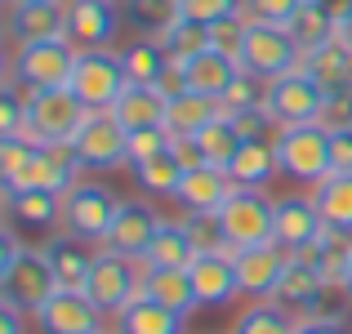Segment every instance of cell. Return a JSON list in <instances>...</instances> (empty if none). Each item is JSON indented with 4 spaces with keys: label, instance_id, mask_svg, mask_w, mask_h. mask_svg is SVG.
<instances>
[{
    "label": "cell",
    "instance_id": "cell-43",
    "mask_svg": "<svg viewBox=\"0 0 352 334\" xmlns=\"http://www.w3.org/2000/svg\"><path fill=\"white\" fill-rule=\"evenodd\" d=\"M228 116H232V125H236L241 138H272V134H276V120H272V111H267V103L228 111Z\"/></svg>",
    "mask_w": 352,
    "mask_h": 334
},
{
    "label": "cell",
    "instance_id": "cell-21",
    "mask_svg": "<svg viewBox=\"0 0 352 334\" xmlns=\"http://www.w3.org/2000/svg\"><path fill=\"white\" fill-rule=\"evenodd\" d=\"M112 116L125 125V134H138V129H165L170 120V98L156 85H129L125 94L116 98Z\"/></svg>",
    "mask_w": 352,
    "mask_h": 334
},
{
    "label": "cell",
    "instance_id": "cell-29",
    "mask_svg": "<svg viewBox=\"0 0 352 334\" xmlns=\"http://www.w3.org/2000/svg\"><path fill=\"white\" fill-rule=\"evenodd\" d=\"M285 32L294 36V45H299L303 54H312L317 45L335 41V5H330V0H303V5L294 9V18L285 23Z\"/></svg>",
    "mask_w": 352,
    "mask_h": 334
},
{
    "label": "cell",
    "instance_id": "cell-10",
    "mask_svg": "<svg viewBox=\"0 0 352 334\" xmlns=\"http://www.w3.org/2000/svg\"><path fill=\"white\" fill-rule=\"evenodd\" d=\"M72 147L85 161V170H120V165H129V134L112 111H89L85 125L72 138Z\"/></svg>",
    "mask_w": 352,
    "mask_h": 334
},
{
    "label": "cell",
    "instance_id": "cell-40",
    "mask_svg": "<svg viewBox=\"0 0 352 334\" xmlns=\"http://www.w3.org/2000/svg\"><path fill=\"white\" fill-rule=\"evenodd\" d=\"M179 18L197 27H214L228 18H245V0H179Z\"/></svg>",
    "mask_w": 352,
    "mask_h": 334
},
{
    "label": "cell",
    "instance_id": "cell-34",
    "mask_svg": "<svg viewBox=\"0 0 352 334\" xmlns=\"http://www.w3.org/2000/svg\"><path fill=\"white\" fill-rule=\"evenodd\" d=\"M192 143H197V152H201V161H206V165H219V170H228V165H232V156L241 152V143H245V138L236 134L232 116H228V111H219V116L210 120V125L201 129V134L192 138Z\"/></svg>",
    "mask_w": 352,
    "mask_h": 334
},
{
    "label": "cell",
    "instance_id": "cell-50",
    "mask_svg": "<svg viewBox=\"0 0 352 334\" xmlns=\"http://www.w3.org/2000/svg\"><path fill=\"white\" fill-rule=\"evenodd\" d=\"M294 334H348V330H344V321H330V317H299Z\"/></svg>",
    "mask_w": 352,
    "mask_h": 334
},
{
    "label": "cell",
    "instance_id": "cell-45",
    "mask_svg": "<svg viewBox=\"0 0 352 334\" xmlns=\"http://www.w3.org/2000/svg\"><path fill=\"white\" fill-rule=\"evenodd\" d=\"M174 147V134L170 129H138V134H129V165L147 161V156H161Z\"/></svg>",
    "mask_w": 352,
    "mask_h": 334
},
{
    "label": "cell",
    "instance_id": "cell-35",
    "mask_svg": "<svg viewBox=\"0 0 352 334\" xmlns=\"http://www.w3.org/2000/svg\"><path fill=\"white\" fill-rule=\"evenodd\" d=\"M120 58H125L129 85H156V80H161V71L170 67V54H165L161 45L152 41V36H138V41H129L125 49H120Z\"/></svg>",
    "mask_w": 352,
    "mask_h": 334
},
{
    "label": "cell",
    "instance_id": "cell-33",
    "mask_svg": "<svg viewBox=\"0 0 352 334\" xmlns=\"http://www.w3.org/2000/svg\"><path fill=\"white\" fill-rule=\"evenodd\" d=\"M219 111H223L219 98H206V94H192L188 89V94L170 98V120H165V129H170L174 138H197Z\"/></svg>",
    "mask_w": 352,
    "mask_h": 334
},
{
    "label": "cell",
    "instance_id": "cell-1",
    "mask_svg": "<svg viewBox=\"0 0 352 334\" xmlns=\"http://www.w3.org/2000/svg\"><path fill=\"white\" fill-rule=\"evenodd\" d=\"M54 290H63L54 276L45 249H32L18 241L14 227L0 232V299L14 303L23 312H36L41 303L54 299Z\"/></svg>",
    "mask_w": 352,
    "mask_h": 334
},
{
    "label": "cell",
    "instance_id": "cell-52",
    "mask_svg": "<svg viewBox=\"0 0 352 334\" xmlns=\"http://www.w3.org/2000/svg\"><path fill=\"white\" fill-rule=\"evenodd\" d=\"M0 334H23V308L0 299Z\"/></svg>",
    "mask_w": 352,
    "mask_h": 334
},
{
    "label": "cell",
    "instance_id": "cell-23",
    "mask_svg": "<svg viewBox=\"0 0 352 334\" xmlns=\"http://www.w3.org/2000/svg\"><path fill=\"white\" fill-rule=\"evenodd\" d=\"M228 174H232L236 188H258V192H267V188L276 183V174H281L276 143H272V138H245V143H241V152L232 156V165H228Z\"/></svg>",
    "mask_w": 352,
    "mask_h": 334
},
{
    "label": "cell",
    "instance_id": "cell-15",
    "mask_svg": "<svg viewBox=\"0 0 352 334\" xmlns=\"http://www.w3.org/2000/svg\"><path fill=\"white\" fill-rule=\"evenodd\" d=\"M32 116H36V125H41V134L50 138V143H72L76 129L85 125L89 107L76 98L72 85H58V89H41V94H36Z\"/></svg>",
    "mask_w": 352,
    "mask_h": 334
},
{
    "label": "cell",
    "instance_id": "cell-54",
    "mask_svg": "<svg viewBox=\"0 0 352 334\" xmlns=\"http://www.w3.org/2000/svg\"><path fill=\"white\" fill-rule=\"evenodd\" d=\"M5 5H67V0H5Z\"/></svg>",
    "mask_w": 352,
    "mask_h": 334
},
{
    "label": "cell",
    "instance_id": "cell-26",
    "mask_svg": "<svg viewBox=\"0 0 352 334\" xmlns=\"http://www.w3.org/2000/svg\"><path fill=\"white\" fill-rule=\"evenodd\" d=\"M303 71H308L326 94L352 89V49L344 41H326V45H317L312 54H303Z\"/></svg>",
    "mask_w": 352,
    "mask_h": 334
},
{
    "label": "cell",
    "instance_id": "cell-18",
    "mask_svg": "<svg viewBox=\"0 0 352 334\" xmlns=\"http://www.w3.org/2000/svg\"><path fill=\"white\" fill-rule=\"evenodd\" d=\"M5 32L14 49L36 41H63L67 36V5H9Z\"/></svg>",
    "mask_w": 352,
    "mask_h": 334
},
{
    "label": "cell",
    "instance_id": "cell-4",
    "mask_svg": "<svg viewBox=\"0 0 352 334\" xmlns=\"http://www.w3.org/2000/svg\"><path fill=\"white\" fill-rule=\"evenodd\" d=\"M219 219H223L228 249L276 241V197H267V192H258V188H232V197L223 201Z\"/></svg>",
    "mask_w": 352,
    "mask_h": 334
},
{
    "label": "cell",
    "instance_id": "cell-53",
    "mask_svg": "<svg viewBox=\"0 0 352 334\" xmlns=\"http://www.w3.org/2000/svg\"><path fill=\"white\" fill-rule=\"evenodd\" d=\"M344 290H348V299H352V249H348V263H344Z\"/></svg>",
    "mask_w": 352,
    "mask_h": 334
},
{
    "label": "cell",
    "instance_id": "cell-5",
    "mask_svg": "<svg viewBox=\"0 0 352 334\" xmlns=\"http://www.w3.org/2000/svg\"><path fill=\"white\" fill-rule=\"evenodd\" d=\"M120 197L98 179H80L72 192H63V232L80 241H107V227L116 223Z\"/></svg>",
    "mask_w": 352,
    "mask_h": 334
},
{
    "label": "cell",
    "instance_id": "cell-20",
    "mask_svg": "<svg viewBox=\"0 0 352 334\" xmlns=\"http://www.w3.org/2000/svg\"><path fill=\"white\" fill-rule=\"evenodd\" d=\"M326 285L330 281L317 272V267L290 254V263H285V276H281V285H276V299L272 303H281V308L294 312V317H312V312H317V299L326 294Z\"/></svg>",
    "mask_w": 352,
    "mask_h": 334
},
{
    "label": "cell",
    "instance_id": "cell-27",
    "mask_svg": "<svg viewBox=\"0 0 352 334\" xmlns=\"http://www.w3.org/2000/svg\"><path fill=\"white\" fill-rule=\"evenodd\" d=\"M183 161H179V152H161V156H147V161H138V165H129V179H134V188L143 192V197H161V201H174V192H179V183H183Z\"/></svg>",
    "mask_w": 352,
    "mask_h": 334
},
{
    "label": "cell",
    "instance_id": "cell-30",
    "mask_svg": "<svg viewBox=\"0 0 352 334\" xmlns=\"http://www.w3.org/2000/svg\"><path fill=\"white\" fill-rule=\"evenodd\" d=\"M143 285H147V294H152L156 303L183 312V317H192V312L201 308L197 290H192V272H188V267H147Z\"/></svg>",
    "mask_w": 352,
    "mask_h": 334
},
{
    "label": "cell",
    "instance_id": "cell-7",
    "mask_svg": "<svg viewBox=\"0 0 352 334\" xmlns=\"http://www.w3.org/2000/svg\"><path fill=\"white\" fill-rule=\"evenodd\" d=\"M72 89L89 111H112L116 98L129 89L125 58L116 49H80L76 71H72Z\"/></svg>",
    "mask_w": 352,
    "mask_h": 334
},
{
    "label": "cell",
    "instance_id": "cell-44",
    "mask_svg": "<svg viewBox=\"0 0 352 334\" xmlns=\"http://www.w3.org/2000/svg\"><path fill=\"white\" fill-rule=\"evenodd\" d=\"M317 125L326 129V134H344V129H352V89L326 94V103H321V116H317Z\"/></svg>",
    "mask_w": 352,
    "mask_h": 334
},
{
    "label": "cell",
    "instance_id": "cell-22",
    "mask_svg": "<svg viewBox=\"0 0 352 334\" xmlns=\"http://www.w3.org/2000/svg\"><path fill=\"white\" fill-rule=\"evenodd\" d=\"M232 174L219 170V165H197V170L183 174L179 192H174V201H179V210H223V201L232 197Z\"/></svg>",
    "mask_w": 352,
    "mask_h": 334
},
{
    "label": "cell",
    "instance_id": "cell-31",
    "mask_svg": "<svg viewBox=\"0 0 352 334\" xmlns=\"http://www.w3.org/2000/svg\"><path fill=\"white\" fill-rule=\"evenodd\" d=\"M312 201H317L326 227L352 236V174H330V179H321L317 188H312Z\"/></svg>",
    "mask_w": 352,
    "mask_h": 334
},
{
    "label": "cell",
    "instance_id": "cell-16",
    "mask_svg": "<svg viewBox=\"0 0 352 334\" xmlns=\"http://www.w3.org/2000/svg\"><path fill=\"white\" fill-rule=\"evenodd\" d=\"M192 290H197L201 308H228L241 299V281H236V263L232 249H219V254H197L192 258Z\"/></svg>",
    "mask_w": 352,
    "mask_h": 334
},
{
    "label": "cell",
    "instance_id": "cell-39",
    "mask_svg": "<svg viewBox=\"0 0 352 334\" xmlns=\"http://www.w3.org/2000/svg\"><path fill=\"white\" fill-rule=\"evenodd\" d=\"M120 14H125V27H134L138 36H156L179 18V0H120Z\"/></svg>",
    "mask_w": 352,
    "mask_h": 334
},
{
    "label": "cell",
    "instance_id": "cell-25",
    "mask_svg": "<svg viewBox=\"0 0 352 334\" xmlns=\"http://www.w3.org/2000/svg\"><path fill=\"white\" fill-rule=\"evenodd\" d=\"M116 334H188V317L156 303L152 294H138L125 312H116Z\"/></svg>",
    "mask_w": 352,
    "mask_h": 334
},
{
    "label": "cell",
    "instance_id": "cell-8",
    "mask_svg": "<svg viewBox=\"0 0 352 334\" xmlns=\"http://www.w3.org/2000/svg\"><path fill=\"white\" fill-rule=\"evenodd\" d=\"M303 67V49L294 45V36L285 27H272V23H250V36H245V54H241V71H250L254 80H276L285 71Z\"/></svg>",
    "mask_w": 352,
    "mask_h": 334
},
{
    "label": "cell",
    "instance_id": "cell-37",
    "mask_svg": "<svg viewBox=\"0 0 352 334\" xmlns=\"http://www.w3.org/2000/svg\"><path fill=\"white\" fill-rule=\"evenodd\" d=\"M152 41L170 54V63H192L201 49H210V27H197V23H188V18H174V23L161 27Z\"/></svg>",
    "mask_w": 352,
    "mask_h": 334
},
{
    "label": "cell",
    "instance_id": "cell-11",
    "mask_svg": "<svg viewBox=\"0 0 352 334\" xmlns=\"http://www.w3.org/2000/svg\"><path fill=\"white\" fill-rule=\"evenodd\" d=\"M236 263V281H241V299L245 303H267L276 299V285L285 276V263H290V249L267 241V245H245L232 249Z\"/></svg>",
    "mask_w": 352,
    "mask_h": 334
},
{
    "label": "cell",
    "instance_id": "cell-51",
    "mask_svg": "<svg viewBox=\"0 0 352 334\" xmlns=\"http://www.w3.org/2000/svg\"><path fill=\"white\" fill-rule=\"evenodd\" d=\"M330 138H335V174H352V129L330 134Z\"/></svg>",
    "mask_w": 352,
    "mask_h": 334
},
{
    "label": "cell",
    "instance_id": "cell-9",
    "mask_svg": "<svg viewBox=\"0 0 352 334\" xmlns=\"http://www.w3.org/2000/svg\"><path fill=\"white\" fill-rule=\"evenodd\" d=\"M263 103H267V111H272L276 129H285V125H317L321 103H326V89H321L303 67H294V71H285V76L267 80L263 85Z\"/></svg>",
    "mask_w": 352,
    "mask_h": 334
},
{
    "label": "cell",
    "instance_id": "cell-41",
    "mask_svg": "<svg viewBox=\"0 0 352 334\" xmlns=\"http://www.w3.org/2000/svg\"><path fill=\"white\" fill-rule=\"evenodd\" d=\"M245 36H250V18L214 23V27H210V49L223 54V58H232V63H241V54H245Z\"/></svg>",
    "mask_w": 352,
    "mask_h": 334
},
{
    "label": "cell",
    "instance_id": "cell-36",
    "mask_svg": "<svg viewBox=\"0 0 352 334\" xmlns=\"http://www.w3.org/2000/svg\"><path fill=\"white\" fill-rule=\"evenodd\" d=\"M294 330H299V317L267 299V303H245V312H236L228 334H294Z\"/></svg>",
    "mask_w": 352,
    "mask_h": 334
},
{
    "label": "cell",
    "instance_id": "cell-13",
    "mask_svg": "<svg viewBox=\"0 0 352 334\" xmlns=\"http://www.w3.org/2000/svg\"><path fill=\"white\" fill-rule=\"evenodd\" d=\"M125 32V14L112 0H67V41L76 49H112Z\"/></svg>",
    "mask_w": 352,
    "mask_h": 334
},
{
    "label": "cell",
    "instance_id": "cell-28",
    "mask_svg": "<svg viewBox=\"0 0 352 334\" xmlns=\"http://www.w3.org/2000/svg\"><path fill=\"white\" fill-rule=\"evenodd\" d=\"M183 71H188V89H192V94L223 98L228 85L241 76V63L223 58V54H214V49H201L192 63H183Z\"/></svg>",
    "mask_w": 352,
    "mask_h": 334
},
{
    "label": "cell",
    "instance_id": "cell-46",
    "mask_svg": "<svg viewBox=\"0 0 352 334\" xmlns=\"http://www.w3.org/2000/svg\"><path fill=\"white\" fill-rule=\"evenodd\" d=\"M303 0H245V18L250 23H272V27H285L294 18Z\"/></svg>",
    "mask_w": 352,
    "mask_h": 334
},
{
    "label": "cell",
    "instance_id": "cell-17",
    "mask_svg": "<svg viewBox=\"0 0 352 334\" xmlns=\"http://www.w3.org/2000/svg\"><path fill=\"white\" fill-rule=\"evenodd\" d=\"M321 227H326V219H321L312 192H285V197H276V245H285L294 254V249L312 245L321 236Z\"/></svg>",
    "mask_w": 352,
    "mask_h": 334
},
{
    "label": "cell",
    "instance_id": "cell-47",
    "mask_svg": "<svg viewBox=\"0 0 352 334\" xmlns=\"http://www.w3.org/2000/svg\"><path fill=\"white\" fill-rule=\"evenodd\" d=\"M254 103H263V80H254L250 71H241L232 85H228V94L219 98L223 111H241V107H254Z\"/></svg>",
    "mask_w": 352,
    "mask_h": 334
},
{
    "label": "cell",
    "instance_id": "cell-24",
    "mask_svg": "<svg viewBox=\"0 0 352 334\" xmlns=\"http://www.w3.org/2000/svg\"><path fill=\"white\" fill-rule=\"evenodd\" d=\"M5 214L23 223L27 232H54L63 227V197L32 188H5Z\"/></svg>",
    "mask_w": 352,
    "mask_h": 334
},
{
    "label": "cell",
    "instance_id": "cell-38",
    "mask_svg": "<svg viewBox=\"0 0 352 334\" xmlns=\"http://www.w3.org/2000/svg\"><path fill=\"white\" fill-rule=\"evenodd\" d=\"M179 223H183V232H188L197 254H219V249H228L219 210H179Z\"/></svg>",
    "mask_w": 352,
    "mask_h": 334
},
{
    "label": "cell",
    "instance_id": "cell-12",
    "mask_svg": "<svg viewBox=\"0 0 352 334\" xmlns=\"http://www.w3.org/2000/svg\"><path fill=\"white\" fill-rule=\"evenodd\" d=\"M103 317L107 312L85 290H54V299L32 312L41 334H103Z\"/></svg>",
    "mask_w": 352,
    "mask_h": 334
},
{
    "label": "cell",
    "instance_id": "cell-48",
    "mask_svg": "<svg viewBox=\"0 0 352 334\" xmlns=\"http://www.w3.org/2000/svg\"><path fill=\"white\" fill-rule=\"evenodd\" d=\"M156 89H161L165 98H179V94H188V71H183V63H170V67L161 71V80H156Z\"/></svg>",
    "mask_w": 352,
    "mask_h": 334
},
{
    "label": "cell",
    "instance_id": "cell-56",
    "mask_svg": "<svg viewBox=\"0 0 352 334\" xmlns=\"http://www.w3.org/2000/svg\"><path fill=\"white\" fill-rule=\"evenodd\" d=\"M103 334H107V330H103Z\"/></svg>",
    "mask_w": 352,
    "mask_h": 334
},
{
    "label": "cell",
    "instance_id": "cell-19",
    "mask_svg": "<svg viewBox=\"0 0 352 334\" xmlns=\"http://www.w3.org/2000/svg\"><path fill=\"white\" fill-rule=\"evenodd\" d=\"M41 249H45V258H50L63 290H85L89 267H94V254H98V249H89V241L72 236V232H54Z\"/></svg>",
    "mask_w": 352,
    "mask_h": 334
},
{
    "label": "cell",
    "instance_id": "cell-42",
    "mask_svg": "<svg viewBox=\"0 0 352 334\" xmlns=\"http://www.w3.org/2000/svg\"><path fill=\"white\" fill-rule=\"evenodd\" d=\"M36 152H41V147H27V143H18V138H0V183H5V188H18V179L27 174V165H32Z\"/></svg>",
    "mask_w": 352,
    "mask_h": 334
},
{
    "label": "cell",
    "instance_id": "cell-49",
    "mask_svg": "<svg viewBox=\"0 0 352 334\" xmlns=\"http://www.w3.org/2000/svg\"><path fill=\"white\" fill-rule=\"evenodd\" d=\"M335 41L352 49V0H335Z\"/></svg>",
    "mask_w": 352,
    "mask_h": 334
},
{
    "label": "cell",
    "instance_id": "cell-3",
    "mask_svg": "<svg viewBox=\"0 0 352 334\" xmlns=\"http://www.w3.org/2000/svg\"><path fill=\"white\" fill-rule=\"evenodd\" d=\"M143 276H147V263H138V258H125V254H116V249L98 245L94 267H89V281H85V294L107 312V317H116V312H125L138 294H147Z\"/></svg>",
    "mask_w": 352,
    "mask_h": 334
},
{
    "label": "cell",
    "instance_id": "cell-55",
    "mask_svg": "<svg viewBox=\"0 0 352 334\" xmlns=\"http://www.w3.org/2000/svg\"><path fill=\"white\" fill-rule=\"evenodd\" d=\"M112 5H120V0H112Z\"/></svg>",
    "mask_w": 352,
    "mask_h": 334
},
{
    "label": "cell",
    "instance_id": "cell-6",
    "mask_svg": "<svg viewBox=\"0 0 352 334\" xmlns=\"http://www.w3.org/2000/svg\"><path fill=\"white\" fill-rule=\"evenodd\" d=\"M76 58L80 49L63 36V41H36V45H18L9 54L5 67L14 71L23 85L32 89H58V85H72V71H76Z\"/></svg>",
    "mask_w": 352,
    "mask_h": 334
},
{
    "label": "cell",
    "instance_id": "cell-14",
    "mask_svg": "<svg viewBox=\"0 0 352 334\" xmlns=\"http://www.w3.org/2000/svg\"><path fill=\"white\" fill-rule=\"evenodd\" d=\"M161 223H165V214L156 205H147V201H120L116 223L107 227V241H103V245L116 249V254H125V258H143Z\"/></svg>",
    "mask_w": 352,
    "mask_h": 334
},
{
    "label": "cell",
    "instance_id": "cell-32",
    "mask_svg": "<svg viewBox=\"0 0 352 334\" xmlns=\"http://www.w3.org/2000/svg\"><path fill=\"white\" fill-rule=\"evenodd\" d=\"M192 258H197V249H192L183 223L179 219H165L161 227H156L152 245H147V254L138 258V263H147V267H192Z\"/></svg>",
    "mask_w": 352,
    "mask_h": 334
},
{
    "label": "cell",
    "instance_id": "cell-2",
    "mask_svg": "<svg viewBox=\"0 0 352 334\" xmlns=\"http://www.w3.org/2000/svg\"><path fill=\"white\" fill-rule=\"evenodd\" d=\"M276 143V161H281V174L303 188H317L321 179L335 174V138L321 125H285L272 134Z\"/></svg>",
    "mask_w": 352,
    "mask_h": 334
}]
</instances>
